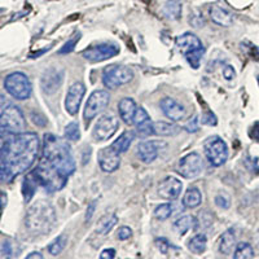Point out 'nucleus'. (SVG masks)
<instances>
[{
    "instance_id": "f257e3e1",
    "label": "nucleus",
    "mask_w": 259,
    "mask_h": 259,
    "mask_svg": "<svg viewBox=\"0 0 259 259\" xmlns=\"http://www.w3.org/2000/svg\"><path fill=\"white\" fill-rule=\"evenodd\" d=\"M40 141L34 132L9 134L1 141L0 152V179L12 183L14 177L29 170L39 153Z\"/></svg>"
},
{
    "instance_id": "f03ea898",
    "label": "nucleus",
    "mask_w": 259,
    "mask_h": 259,
    "mask_svg": "<svg viewBox=\"0 0 259 259\" xmlns=\"http://www.w3.org/2000/svg\"><path fill=\"white\" fill-rule=\"evenodd\" d=\"M40 162L55 169L66 177H69L76 171V161H74L69 144L53 134L44 135Z\"/></svg>"
},
{
    "instance_id": "7ed1b4c3",
    "label": "nucleus",
    "mask_w": 259,
    "mask_h": 259,
    "mask_svg": "<svg viewBox=\"0 0 259 259\" xmlns=\"http://www.w3.org/2000/svg\"><path fill=\"white\" fill-rule=\"evenodd\" d=\"M57 215L55 207L48 201H36L29 207L25 217V226L31 233L46 235L56 226Z\"/></svg>"
},
{
    "instance_id": "20e7f679",
    "label": "nucleus",
    "mask_w": 259,
    "mask_h": 259,
    "mask_svg": "<svg viewBox=\"0 0 259 259\" xmlns=\"http://www.w3.org/2000/svg\"><path fill=\"white\" fill-rule=\"evenodd\" d=\"M31 173H33L38 184L44 188L48 193H53V192L63 189L66 185V181H68V177L60 174L59 171H56L55 169L42 164V162H39L35 170L31 171Z\"/></svg>"
},
{
    "instance_id": "39448f33",
    "label": "nucleus",
    "mask_w": 259,
    "mask_h": 259,
    "mask_svg": "<svg viewBox=\"0 0 259 259\" xmlns=\"http://www.w3.org/2000/svg\"><path fill=\"white\" fill-rule=\"evenodd\" d=\"M0 126H1V132L20 134L26 128V119L18 106L13 105V104H7L1 108Z\"/></svg>"
},
{
    "instance_id": "423d86ee",
    "label": "nucleus",
    "mask_w": 259,
    "mask_h": 259,
    "mask_svg": "<svg viewBox=\"0 0 259 259\" xmlns=\"http://www.w3.org/2000/svg\"><path fill=\"white\" fill-rule=\"evenodd\" d=\"M4 88L16 100H27L31 96V83L26 74L14 72L7 76L4 81Z\"/></svg>"
},
{
    "instance_id": "0eeeda50",
    "label": "nucleus",
    "mask_w": 259,
    "mask_h": 259,
    "mask_svg": "<svg viewBox=\"0 0 259 259\" xmlns=\"http://www.w3.org/2000/svg\"><path fill=\"white\" fill-rule=\"evenodd\" d=\"M203 153L214 168H219L228 160V147L222 138L214 135L203 143Z\"/></svg>"
},
{
    "instance_id": "6e6552de",
    "label": "nucleus",
    "mask_w": 259,
    "mask_h": 259,
    "mask_svg": "<svg viewBox=\"0 0 259 259\" xmlns=\"http://www.w3.org/2000/svg\"><path fill=\"white\" fill-rule=\"evenodd\" d=\"M134 72L130 68L122 65H109L102 70V83L106 88L115 89L119 86L131 82Z\"/></svg>"
},
{
    "instance_id": "1a4fd4ad",
    "label": "nucleus",
    "mask_w": 259,
    "mask_h": 259,
    "mask_svg": "<svg viewBox=\"0 0 259 259\" xmlns=\"http://www.w3.org/2000/svg\"><path fill=\"white\" fill-rule=\"evenodd\" d=\"M202 158L196 152L185 154L184 157H181L179 160V162L176 165L177 174H180L185 179H194V177H197L202 173Z\"/></svg>"
},
{
    "instance_id": "9d476101",
    "label": "nucleus",
    "mask_w": 259,
    "mask_h": 259,
    "mask_svg": "<svg viewBox=\"0 0 259 259\" xmlns=\"http://www.w3.org/2000/svg\"><path fill=\"white\" fill-rule=\"evenodd\" d=\"M110 101V95L105 89H97L91 93L87 102H86L85 112H83V117L87 122L93 119L98 113H101L106 106L109 105Z\"/></svg>"
},
{
    "instance_id": "9b49d317",
    "label": "nucleus",
    "mask_w": 259,
    "mask_h": 259,
    "mask_svg": "<svg viewBox=\"0 0 259 259\" xmlns=\"http://www.w3.org/2000/svg\"><path fill=\"white\" fill-rule=\"evenodd\" d=\"M119 53V47L114 43H101L97 46L89 47L82 52V56L89 63H101L112 59Z\"/></svg>"
},
{
    "instance_id": "f8f14e48",
    "label": "nucleus",
    "mask_w": 259,
    "mask_h": 259,
    "mask_svg": "<svg viewBox=\"0 0 259 259\" xmlns=\"http://www.w3.org/2000/svg\"><path fill=\"white\" fill-rule=\"evenodd\" d=\"M119 126V122L114 115L105 114L98 118L96 122L93 131H92V138L96 141H106L112 138L113 135L117 132Z\"/></svg>"
},
{
    "instance_id": "ddd939ff",
    "label": "nucleus",
    "mask_w": 259,
    "mask_h": 259,
    "mask_svg": "<svg viewBox=\"0 0 259 259\" xmlns=\"http://www.w3.org/2000/svg\"><path fill=\"white\" fill-rule=\"evenodd\" d=\"M86 93V87L83 83L76 82L70 86V88L68 89L65 98V109L68 114L76 115L78 113V109L81 106L82 98Z\"/></svg>"
},
{
    "instance_id": "4468645a",
    "label": "nucleus",
    "mask_w": 259,
    "mask_h": 259,
    "mask_svg": "<svg viewBox=\"0 0 259 259\" xmlns=\"http://www.w3.org/2000/svg\"><path fill=\"white\" fill-rule=\"evenodd\" d=\"M63 70L56 69V68H49L48 70L43 73L42 79H40V87H42L44 93L52 95V93H55L60 88V86L63 85Z\"/></svg>"
},
{
    "instance_id": "2eb2a0df",
    "label": "nucleus",
    "mask_w": 259,
    "mask_h": 259,
    "mask_svg": "<svg viewBox=\"0 0 259 259\" xmlns=\"http://www.w3.org/2000/svg\"><path fill=\"white\" fill-rule=\"evenodd\" d=\"M166 143L158 140L141 141L138 145V154L144 164H152L158 157L160 152L166 148Z\"/></svg>"
},
{
    "instance_id": "dca6fc26",
    "label": "nucleus",
    "mask_w": 259,
    "mask_h": 259,
    "mask_svg": "<svg viewBox=\"0 0 259 259\" xmlns=\"http://www.w3.org/2000/svg\"><path fill=\"white\" fill-rule=\"evenodd\" d=\"M98 165L104 173H114L121 165L119 153H117L112 147L104 148L98 153Z\"/></svg>"
},
{
    "instance_id": "f3484780",
    "label": "nucleus",
    "mask_w": 259,
    "mask_h": 259,
    "mask_svg": "<svg viewBox=\"0 0 259 259\" xmlns=\"http://www.w3.org/2000/svg\"><path fill=\"white\" fill-rule=\"evenodd\" d=\"M181 189H183V184L179 179L174 176H168L158 184V194L165 200L171 201L177 198Z\"/></svg>"
},
{
    "instance_id": "a211bd4d",
    "label": "nucleus",
    "mask_w": 259,
    "mask_h": 259,
    "mask_svg": "<svg viewBox=\"0 0 259 259\" xmlns=\"http://www.w3.org/2000/svg\"><path fill=\"white\" fill-rule=\"evenodd\" d=\"M134 126L140 138H148L153 135V122L151 121V115L144 108H138L134 117Z\"/></svg>"
},
{
    "instance_id": "6ab92c4d",
    "label": "nucleus",
    "mask_w": 259,
    "mask_h": 259,
    "mask_svg": "<svg viewBox=\"0 0 259 259\" xmlns=\"http://www.w3.org/2000/svg\"><path fill=\"white\" fill-rule=\"evenodd\" d=\"M160 106H161L164 114L173 122L181 121L185 117V109H184V106L181 104H179L174 98L165 97L160 102Z\"/></svg>"
},
{
    "instance_id": "aec40b11",
    "label": "nucleus",
    "mask_w": 259,
    "mask_h": 259,
    "mask_svg": "<svg viewBox=\"0 0 259 259\" xmlns=\"http://www.w3.org/2000/svg\"><path fill=\"white\" fill-rule=\"evenodd\" d=\"M176 47L185 56L187 53L202 48L203 46L198 36H196L192 33H184L183 35H179L176 38Z\"/></svg>"
},
{
    "instance_id": "412c9836",
    "label": "nucleus",
    "mask_w": 259,
    "mask_h": 259,
    "mask_svg": "<svg viewBox=\"0 0 259 259\" xmlns=\"http://www.w3.org/2000/svg\"><path fill=\"white\" fill-rule=\"evenodd\" d=\"M210 18L214 23L219 26L228 27L233 22V14L227 8L222 7L220 4H214L210 7Z\"/></svg>"
},
{
    "instance_id": "4be33fe9",
    "label": "nucleus",
    "mask_w": 259,
    "mask_h": 259,
    "mask_svg": "<svg viewBox=\"0 0 259 259\" xmlns=\"http://www.w3.org/2000/svg\"><path fill=\"white\" fill-rule=\"evenodd\" d=\"M136 110H138L136 102L131 97H123L118 102L119 117L126 125H134V117Z\"/></svg>"
},
{
    "instance_id": "5701e85b",
    "label": "nucleus",
    "mask_w": 259,
    "mask_h": 259,
    "mask_svg": "<svg viewBox=\"0 0 259 259\" xmlns=\"http://www.w3.org/2000/svg\"><path fill=\"white\" fill-rule=\"evenodd\" d=\"M236 236H235V231L232 228L227 230L226 232L222 235L219 241V252L224 256H231L233 254L235 249H236Z\"/></svg>"
},
{
    "instance_id": "b1692460",
    "label": "nucleus",
    "mask_w": 259,
    "mask_h": 259,
    "mask_svg": "<svg viewBox=\"0 0 259 259\" xmlns=\"http://www.w3.org/2000/svg\"><path fill=\"white\" fill-rule=\"evenodd\" d=\"M181 128L174 123H168V122H153V135L157 136H164V138H170V136H176L180 132Z\"/></svg>"
},
{
    "instance_id": "393cba45",
    "label": "nucleus",
    "mask_w": 259,
    "mask_h": 259,
    "mask_svg": "<svg viewBox=\"0 0 259 259\" xmlns=\"http://www.w3.org/2000/svg\"><path fill=\"white\" fill-rule=\"evenodd\" d=\"M183 12V3L181 0H168L164 7V14L169 20L176 21L181 17Z\"/></svg>"
},
{
    "instance_id": "a878e982",
    "label": "nucleus",
    "mask_w": 259,
    "mask_h": 259,
    "mask_svg": "<svg viewBox=\"0 0 259 259\" xmlns=\"http://www.w3.org/2000/svg\"><path fill=\"white\" fill-rule=\"evenodd\" d=\"M197 223V219L192 215H184V217L179 218L173 224V230L177 233V235H185L190 228H194Z\"/></svg>"
},
{
    "instance_id": "bb28decb",
    "label": "nucleus",
    "mask_w": 259,
    "mask_h": 259,
    "mask_svg": "<svg viewBox=\"0 0 259 259\" xmlns=\"http://www.w3.org/2000/svg\"><path fill=\"white\" fill-rule=\"evenodd\" d=\"M201 202H202V194L196 187L189 188L183 197V205L188 209H196L200 206Z\"/></svg>"
},
{
    "instance_id": "cd10ccee",
    "label": "nucleus",
    "mask_w": 259,
    "mask_h": 259,
    "mask_svg": "<svg viewBox=\"0 0 259 259\" xmlns=\"http://www.w3.org/2000/svg\"><path fill=\"white\" fill-rule=\"evenodd\" d=\"M134 136L135 135L132 131H125L117 140L113 141L110 147H112L117 153H125V152L128 151L130 145H131L132 140H134Z\"/></svg>"
},
{
    "instance_id": "c85d7f7f",
    "label": "nucleus",
    "mask_w": 259,
    "mask_h": 259,
    "mask_svg": "<svg viewBox=\"0 0 259 259\" xmlns=\"http://www.w3.org/2000/svg\"><path fill=\"white\" fill-rule=\"evenodd\" d=\"M117 223H118V218H117L115 214L105 215V217H102L101 219L98 220L97 227H96V233L101 235V236H105V235H108L113 230V227Z\"/></svg>"
},
{
    "instance_id": "c756f323",
    "label": "nucleus",
    "mask_w": 259,
    "mask_h": 259,
    "mask_svg": "<svg viewBox=\"0 0 259 259\" xmlns=\"http://www.w3.org/2000/svg\"><path fill=\"white\" fill-rule=\"evenodd\" d=\"M38 185H39V184H38L36 179L34 177L33 173L27 174L26 177L23 179L22 183V194L25 202H30V200H31L34 197V194H35L36 187H38Z\"/></svg>"
},
{
    "instance_id": "7c9ffc66",
    "label": "nucleus",
    "mask_w": 259,
    "mask_h": 259,
    "mask_svg": "<svg viewBox=\"0 0 259 259\" xmlns=\"http://www.w3.org/2000/svg\"><path fill=\"white\" fill-rule=\"evenodd\" d=\"M207 246V237L203 233H198L196 236H193L188 243V249L194 254H202L206 250Z\"/></svg>"
},
{
    "instance_id": "2f4dec72",
    "label": "nucleus",
    "mask_w": 259,
    "mask_h": 259,
    "mask_svg": "<svg viewBox=\"0 0 259 259\" xmlns=\"http://www.w3.org/2000/svg\"><path fill=\"white\" fill-rule=\"evenodd\" d=\"M254 249L249 243H239L236 245V249L233 252L235 259H250L254 258Z\"/></svg>"
},
{
    "instance_id": "473e14b6",
    "label": "nucleus",
    "mask_w": 259,
    "mask_h": 259,
    "mask_svg": "<svg viewBox=\"0 0 259 259\" xmlns=\"http://www.w3.org/2000/svg\"><path fill=\"white\" fill-rule=\"evenodd\" d=\"M66 244H68V237H66V235H60V236H57L56 239L53 240L52 243L49 244L48 246V252L51 256L56 257L59 256L60 253L63 252L64 249L66 248Z\"/></svg>"
},
{
    "instance_id": "72a5a7b5",
    "label": "nucleus",
    "mask_w": 259,
    "mask_h": 259,
    "mask_svg": "<svg viewBox=\"0 0 259 259\" xmlns=\"http://www.w3.org/2000/svg\"><path fill=\"white\" fill-rule=\"evenodd\" d=\"M203 55H205V48L202 47V48L196 49V51H192V52L187 53L184 57H185V60L188 61V64H189L194 70H197L201 66V61H202L203 59Z\"/></svg>"
},
{
    "instance_id": "f704fd0d",
    "label": "nucleus",
    "mask_w": 259,
    "mask_h": 259,
    "mask_svg": "<svg viewBox=\"0 0 259 259\" xmlns=\"http://www.w3.org/2000/svg\"><path fill=\"white\" fill-rule=\"evenodd\" d=\"M173 205L171 203H162V205H158L156 209H154V217L157 218L158 220H166L173 215Z\"/></svg>"
},
{
    "instance_id": "c9c22d12",
    "label": "nucleus",
    "mask_w": 259,
    "mask_h": 259,
    "mask_svg": "<svg viewBox=\"0 0 259 259\" xmlns=\"http://www.w3.org/2000/svg\"><path fill=\"white\" fill-rule=\"evenodd\" d=\"M65 138L70 141H78L81 139V130L77 122H70L65 127Z\"/></svg>"
},
{
    "instance_id": "e433bc0d",
    "label": "nucleus",
    "mask_w": 259,
    "mask_h": 259,
    "mask_svg": "<svg viewBox=\"0 0 259 259\" xmlns=\"http://www.w3.org/2000/svg\"><path fill=\"white\" fill-rule=\"evenodd\" d=\"M79 39H81V33L74 34L72 39L68 40V42H66L65 44L59 49V55H68V53L73 52L74 48H76L77 43L79 42Z\"/></svg>"
},
{
    "instance_id": "4c0bfd02",
    "label": "nucleus",
    "mask_w": 259,
    "mask_h": 259,
    "mask_svg": "<svg viewBox=\"0 0 259 259\" xmlns=\"http://www.w3.org/2000/svg\"><path fill=\"white\" fill-rule=\"evenodd\" d=\"M215 205H217L218 207H220V209H224V210L230 209L231 206L230 197L227 196L226 193L217 194V197H215Z\"/></svg>"
},
{
    "instance_id": "58836bf2",
    "label": "nucleus",
    "mask_w": 259,
    "mask_h": 259,
    "mask_svg": "<svg viewBox=\"0 0 259 259\" xmlns=\"http://www.w3.org/2000/svg\"><path fill=\"white\" fill-rule=\"evenodd\" d=\"M209 215V211H201L200 214V220H197L196 227H202V228H207V227H210L211 223H213V219L211 217H209L206 219V217Z\"/></svg>"
},
{
    "instance_id": "ea45409f",
    "label": "nucleus",
    "mask_w": 259,
    "mask_h": 259,
    "mask_svg": "<svg viewBox=\"0 0 259 259\" xmlns=\"http://www.w3.org/2000/svg\"><path fill=\"white\" fill-rule=\"evenodd\" d=\"M201 123L206 126H215L218 123L217 117H215V114H213V112H206L201 117Z\"/></svg>"
},
{
    "instance_id": "a19ab883",
    "label": "nucleus",
    "mask_w": 259,
    "mask_h": 259,
    "mask_svg": "<svg viewBox=\"0 0 259 259\" xmlns=\"http://www.w3.org/2000/svg\"><path fill=\"white\" fill-rule=\"evenodd\" d=\"M1 257L3 258H12L13 257V249H12V244L10 241L5 240L1 244Z\"/></svg>"
},
{
    "instance_id": "79ce46f5",
    "label": "nucleus",
    "mask_w": 259,
    "mask_h": 259,
    "mask_svg": "<svg viewBox=\"0 0 259 259\" xmlns=\"http://www.w3.org/2000/svg\"><path fill=\"white\" fill-rule=\"evenodd\" d=\"M132 231L130 227H121L118 230V232H117V237H118L119 240H122V241H126V240L130 239Z\"/></svg>"
},
{
    "instance_id": "37998d69",
    "label": "nucleus",
    "mask_w": 259,
    "mask_h": 259,
    "mask_svg": "<svg viewBox=\"0 0 259 259\" xmlns=\"http://www.w3.org/2000/svg\"><path fill=\"white\" fill-rule=\"evenodd\" d=\"M184 130L187 132H197L198 131V117H193L187 122V125L184 126Z\"/></svg>"
},
{
    "instance_id": "c03bdc74",
    "label": "nucleus",
    "mask_w": 259,
    "mask_h": 259,
    "mask_svg": "<svg viewBox=\"0 0 259 259\" xmlns=\"http://www.w3.org/2000/svg\"><path fill=\"white\" fill-rule=\"evenodd\" d=\"M31 119H33V122L36 126H40V127L47 125V119L44 118L40 113H35V112L31 113Z\"/></svg>"
},
{
    "instance_id": "a18cd8bd",
    "label": "nucleus",
    "mask_w": 259,
    "mask_h": 259,
    "mask_svg": "<svg viewBox=\"0 0 259 259\" xmlns=\"http://www.w3.org/2000/svg\"><path fill=\"white\" fill-rule=\"evenodd\" d=\"M156 245H157V248L160 250H161V253H164V254H168L169 253V249H170V244L166 241L165 239H157L156 240Z\"/></svg>"
},
{
    "instance_id": "49530a36",
    "label": "nucleus",
    "mask_w": 259,
    "mask_h": 259,
    "mask_svg": "<svg viewBox=\"0 0 259 259\" xmlns=\"http://www.w3.org/2000/svg\"><path fill=\"white\" fill-rule=\"evenodd\" d=\"M223 77L227 79V81H232V79L236 77V72H235V69H233V66L231 65L223 66Z\"/></svg>"
},
{
    "instance_id": "de8ad7c7",
    "label": "nucleus",
    "mask_w": 259,
    "mask_h": 259,
    "mask_svg": "<svg viewBox=\"0 0 259 259\" xmlns=\"http://www.w3.org/2000/svg\"><path fill=\"white\" fill-rule=\"evenodd\" d=\"M96 206H97V201L96 200L89 203L88 207H87V213H86V222H89L92 219V217H93V214L96 211Z\"/></svg>"
},
{
    "instance_id": "09e8293b",
    "label": "nucleus",
    "mask_w": 259,
    "mask_h": 259,
    "mask_svg": "<svg viewBox=\"0 0 259 259\" xmlns=\"http://www.w3.org/2000/svg\"><path fill=\"white\" fill-rule=\"evenodd\" d=\"M249 136H250V138H252L254 141H257V143H259V122H256V123L253 125V127L250 128Z\"/></svg>"
},
{
    "instance_id": "8fccbe9b",
    "label": "nucleus",
    "mask_w": 259,
    "mask_h": 259,
    "mask_svg": "<svg viewBox=\"0 0 259 259\" xmlns=\"http://www.w3.org/2000/svg\"><path fill=\"white\" fill-rule=\"evenodd\" d=\"M115 254H117V253H115L114 249H105L101 252V254H100V258L101 259H114Z\"/></svg>"
},
{
    "instance_id": "3c124183",
    "label": "nucleus",
    "mask_w": 259,
    "mask_h": 259,
    "mask_svg": "<svg viewBox=\"0 0 259 259\" xmlns=\"http://www.w3.org/2000/svg\"><path fill=\"white\" fill-rule=\"evenodd\" d=\"M0 197H1V211L5 209V206H7V194H5V192H3L1 190V193H0Z\"/></svg>"
},
{
    "instance_id": "603ef678",
    "label": "nucleus",
    "mask_w": 259,
    "mask_h": 259,
    "mask_svg": "<svg viewBox=\"0 0 259 259\" xmlns=\"http://www.w3.org/2000/svg\"><path fill=\"white\" fill-rule=\"evenodd\" d=\"M26 259H43V256L39 252H33L26 257Z\"/></svg>"
},
{
    "instance_id": "864d4df0",
    "label": "nucleus",
    "mask_w": 259,
    "mask_h": 259,
    "mask_svg": "<svg viewBox=\"0 0 259 259\" xmlns=\"http://www.w3.org/2000/svg\"><path fill=\"white\" fill-rule=\"evenodd\" d=\"M258 83H259V76H258Z\"/></svg>"
}]
</instances>
